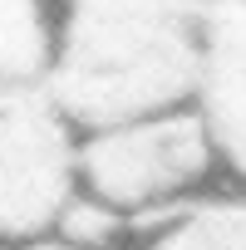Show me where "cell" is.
Wrapping results in <instances>:
<instances>
[{
	"mask_svg": "<svg viewBox=\"0 0 246 250\" xmlns=\"http://www.w3.org/2000/svg\"><path fill=\"white\" fill-rule=\"evenodd\" d=\"M143 250H246V201L241 196H207L158 211Z\"/></svg>",
	"mask_w": 246,
	"mask_h": 250,
	"instance_id": "cell-4",
	"label": "cell"
},
{
	"mask_svg": "<svg viewBox=\"0 0 246 250\" xmlns=\"http://www.w3.org/2000/svg\"><path fill=\"white\" fill-rule=\"evenodd\" d=\"M197 79L202 0H69L45 93L89 138L187 108Z\"/></svg>",
	"mask_w": 246,
	"mask_h": 250,
	"instance_id": "cell-1",
	"label": "cell"
},
{
	"mask_svg": "<svg viewBox=\"0 0 246 250\" xmlns=\"http://www.w3.org/2000/svg\"><path fill=\"white\" fill-rule=\"evenodd\" d=\"M212 162L221 157L207 123L197 118V108H177L79 138V191L98 196L128 221H143L153 211L182 206V196L202 187Z\"/></svg>",
	"mask_w": 246,
	"mask_h": 250,
	"instance_id": "cell-2",
	"label": "cell"
},
{
	"mask_svg": "<svg viewBox=\"0 0 246 250\" xmlns=\"http://www.w3.org/2000/svg\"><path fill=\"white\" fill-rule=\"evenodd\" d=\"M192 108L217 157L246 177V0H202V79Z\"/></svg>",
	"mask_w": 246,
	"mask_h": 250,
	"instance_id": "cell-3",
	"label": "cell"
},
{
	"mask_svg": "<svg viewBox=\"0 0 246 250\" xmlns=\"http://www.w3.org/2000/svg\"><path fill=\"white\" fill-rule=\"evenodd\" d=\"M54 35L49 0H0V88H45Z\"/></svg>",
	"mask_w": 246,
	"mask_h": 250,
	"instance_id": "cell-5",
	"label": "cell"
},
{
	"mask_svg": "<svg viewBox=\"0 0 246 250\" xmlns=\"http://www.w3.org/2000/svg\"><path fill=\"white\" fill-rule=\"evenodd\" d=\"M30 250H74V245H64V240H54V235H49V240H40V245H30Z\"/></svg>",
	"mask_w": 246,
	"mask_h": 250,
	"instance_id": "cell-7",
	"label": "cell"
},
{
	"mask_svg": "<svg viewBox=\"0 0 246 250\" xmlns=\"http://www.w3.org/2000/svg\"><path fill=\"white\" fill-rule=\"evenodd\" d=\"M128 230H133L128 216L113 211V206H103V201L89 196V191H74V196L64 201L59 221H54V240H64V245H74V250H113Z\"/></svg>",
	"mask_w": 246,
	"mask_h": 250,
	"instance_id": "cell-6",
	"label": "cell"
}]
</instances>
